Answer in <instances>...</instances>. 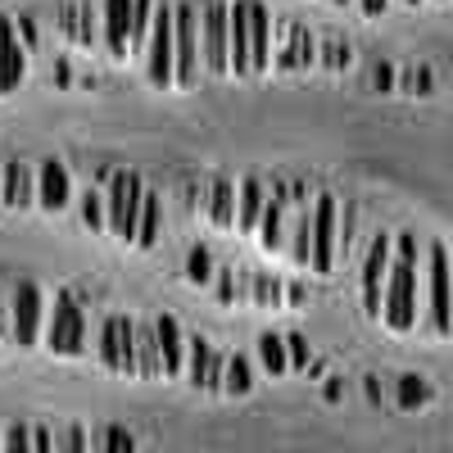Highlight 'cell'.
I'll return each mask as SVG.
<instances>
[{
    "label": "cell",
    "instance_id": "obj_37",
    "mask_svg": "<svg viewBox=\"0 0 453 453\" xmlns=\"http://www.w3.org/2000/svg\"><path fill=\"white\" fill-rule=\"evenodd\" d=\"M286 354H290V367H309V340L299 335V331H286Z\"/></svg>",
    "mask_w": 453,
    "mask_h": 453
},
{
    "label": "cell",
    "instance_id": "obj_33",
    "mask_svg": "<svg viewBox=\"0 0 453 453\" xmlns=\"http://www.w3.org/2000/svg\"><path fill=\"white\" fill-rule=\"evenodd\" d=\"M55 449L59 453H91V435L82 426H59L55 431Z\"/></svg>",
    "mask_w": 453,
    "mask_h": 453
},
{
    "label": "cell",
    "instance_id": "obj_28",
    "mask_svg": "<svg viewBox=\"0 0 453 453\" xmlns=\"http://www.w3.org/2000/svg\"><path fill=\"white\" fill-rule=\"evenodd\" d=\"M91 453H136V440L123 426H96L91 431Z\"/></svg>",
    "mask_w": 453,
    "mask_h": 453
},
{
    "label": "cell",
    "instance_id": "obj_21",
    "mask_svg": "<svg viewBox=\"0 0 453 453\" xmlns=\"http://www.w3.org/2000/svg\"><path fill=\"white\" fill-rule=\"evenodd\" d=\"M263 209H268V186L258 177H245L236 186V232H258Z\"/></svg>",
    "mask_w": 453,
    "mask_h": 453
},
{
    "label": "cell",
    "instance_id": "obj_7",
    "mask_svg": "<svg viewBox=\"0 0 453 453\" xmlns=\"http://www.w3.org/2000/svg\"><path fill=\"white\" fill-rule=\"evenodd\" d=\"M177 19V87H200L204 46H200V5H173Z\"/></svg>",
    "mask_w": 453,
    "mask_h": 453
},
{
    "label": "cell",
    "instance_id": "obj_16",
    "mask_svg": "<svg viewBox=\"0 0 453 453\" xmlns=\"http://www.w3.org/2000/svg\"><path fill=\"white\" fill-rule=\"evenodd\" d=\"M250 68L254 78L273 68V14L263 0H250Z\"/></svg>",
    "mask_w": 453,
    "mask_h": 453
},
{
    "label": "cell",
    "instance_id": "obj_36",
    "mask_svg": "<svg viewBox=\"0 0 453 453\" xmlns=\"http://www.w3.org/2000/svg\"><path fill=\"white\" fill-rule=\"evenodd\" d=\"M426 399H431V390L418 381V376H403V381H399V403L403 408H422Z\"/></svg>",
    "mask_w": 453,
    "mask_h": 453
},
{
    "label": "cell",
    "instance_id": "obj_19",
    "mask_svg": "<svg viewBox=\"0 0 453 453\" xmlns=\"http://www.w3.org/2000/svg\"><path fill=\"white\" fill-rule=\"evenodd\" d=\"M200 213H204L213 226H236V181L213 177L209 191L200 196Z\"/></svg>",
    "mask_w": 453,
    "mask_h": 453
},
{
    "label": "cell",
    "instance_id": "obj_14",
    "mask_svg": "<svg viewBox=\"0 0 453 453\" xmlns=\"http://www.w3.org/2000/svg\"><path fill=\"white\" fill-rule=\"evenodd\" d=\"M23 73H27V59H23V46H19V27H14V19L0 14V96L19 91Z\"/></svg>",
    "mask_w": 453,
    "mask_h": 453
},
{
    "label": "cell",
    "instance_id": "obj_27",
    "mask_svg": "<svg viewBox=\"0 0 453 453\" xmlns=\"http://www.w3.org/2000/svg\"><path fill=\"white\" fill-rule=\"evenodd\" d=\"M250 390H254L250 358L245 354H232V358H226V372H222V395H250Z\"/></svg>",
    "mask_w": 453,
    "mask_h": 453
},
{
    "label": "cell",
    "instance_id": "obj_12",
    "mask_svg": "<svg viewBox=\"0 0 453 453\" xmlns=\"http://www.w3.org/2000/svg\"><path fill=\"white\" fill-rule=\"evenodd\" d=\"M222 372H226V354H218L204 335L186 340V381H191L196 390L218 395L222 390Z\"/></svg>",
    "mask_w": 453,
    "mask_h": 453
},
{
    "label": "cell",
    "instance_id": "obj_40",
    "mask_svg": "<svg viewBox=\"0 0 453 453\" xmlns=\"http://www.w3.org/2000/svg\"><path fill=\"white\" fill-rule=\"evenodd\" d=\"M218 299H222V304H232V299H236V281H232V273H222V277H218Z\"/></svg>",
    "mask_w": 453,
    "mask_h": 453
},
{
    "label": "cell",
    "instance_id": "obj_26",
    "mask_svg": "<svg viewBox=\"0 0 453 453\" xmlns=\"http://www.w3.org/2000/svg\"><path fill=\"white\" fill-rule=\"evenodd\" d=\"M258 358H263V367H268L273 376H286V372H290L286 335H273V331H263V335H258Z\"/></svg>",
    "mask_w": 453,
    "mask_h": 453
},
{
    "label": "cell",
    "instance_id": "obj_39",
    "mask_svg": "<svg viewBox=\"0 0 453 453\" xmlns=\"http://www.w3.org/2000/svg\"><path fill=\"white\" fill-rule=\"evenodd\" d=\"M0 335H14V299L0 290Z\"/></svg>",
    "mask_w": 453,
    "mask_h": 453
},
{
    "label": "cell",
    "instance_id": "obj_38",
    "mask_svg": "<svg viewBox=\"0 0 453 453\" xmlns=\"http://www.w3.org/2000/svg\"><path fill=\"white\" fill-rule=\"evenodd\" d=\"M32 453H59V449H55V431L32 426Z\"/></svg>",
    "mask_w": 453,
    "mask_h": 453
},
{
    "label": "cell",
    "instance_id": "obj_18",
    "mask_svg": "<svg viewBox=\"0 0 453 453\" xmlns=\"http://www.w3.org/2000/svg\"><path fill=\"white\" fill-rule=\"evenodd\" d=\"M73 200V181H68V168L64 164H42V173H36V204H42L46 213H59L64 204Z\"/></svg>",
    "mask_w": 453,
    "mask_h": 453
},
{
    "label": "cell",
    "instance_id": "obj_41",
    "mask_svg": "<svg viewBox=\"0 0 453 453\" xmlns=\"http://www.w3.org/2000/svg\"><path fill=\"white\" fill-rule=\"evenodd\" d=\"M358 5H363V14L376 19V14H386V10H390V0H358Z\"/></svg>",
    "mask_w": 453,
    "mask_h": 453
},
{
    "label": "cell",
    "instance_id": "obj_3",
    "mask_svg": "<svg viewBox=\"0 0 453 453\" xmlns=\"http://www.w3.org/2000/svg\"><path fill=\"white\" fill-rule=\"evenodd\" d=\"M145 73L155 87H177V19H173V5L155 10V27H150V42H145Z\"/></svg>",
    "mask_w": 453,
    "mask_h": 453
},
{
    "label": "cell",
    "instance_id": "obj_20",
    "mask_svg": "<svg viewBox=\"0 0 453 453\" xmlns=\"http://www.w3.org/2000/svg\"><path fill=\"white\" fill-rule=\"evenodd\" d=\"M136 376H141V381H159V376H164V354H159V326H155V318H150V322L136 318Z\"/></svg>",
    "mask_w": 453,
    "mask_h": 453
},
{
    "label": "cell",
    "instance_id": "obj_2",
    "mask_svg": "<svg viewBox=\"0 0 453 453\" xmlns=\"http://www.w3.org/2000/svg\"><path fill=\"white\" fill-rule=\"evenodd\" d=\"M422 326L431 335H453V263L444 245L426 250V313Z\"/></svg>",
    "mask_w": 453,
    "mask_h": 453
},
{
    "label": "cell",
    "instance_id": "obj_42",
    "mask_svg": "<svg viewBox=\"0 0 453 453\" xmlns=\"http://www.w3.org/2000/svg\"><path fill=\"white\" fill-rule=\"evenodd\" d=\"M0 186H5V164H0Z\"/></svg>",
    "mask_w": 453,
    "mask_h": 453
},
{
    "label": "cell",
    "instance_id": "obj_35",
    "mask_svg": "<svg viewBox=\"0 0 453 453\" xmlns=\"http://www.w3.org/2000/svg\"><path fill=\"white\" fill-rule=\"evenodd\" d=\"M0 453H32V426L14 422V426L5 431V440H0Z\"/></svg>",
    "mask_w": 453,
    "mask_h": 453
},
{
    "label": "cell",
    "instance_id": "obj_17",
    "mask_svg": "<svg viewBox=\"0 0 453 453\" xmlns=\"http://www.w3.org/2000/svg\"><path fill=\"white\" fill-rule=\"evenodd\" d=\"M286 204H290V186H286V191H273V196H268V209H263V218H258V245L268 250V254L286 250V236H290Z\"/></svg>",
    "mask_w": 453,
    "mask_h": 453
},
{
    "label": "cell",
    "instance_id": "obj_1",
    "mask_svg": "<svg viewBox=\"0 0 453 453\" xmlns=\"http://www.w3.org/2000/svg\"><path fill=\"white\" fill-rule=\"evenodd\" d=\"M381 318H386L390 331H412L422 322V273H418V241L412 236L395 241V263H390Z\"/></svg>",
    "mask_w": 453,
    "mask_h": 453
},
{
    "label": "cell",
    "instance_id": "obj_10",
    "mask_svg": "<svg viewBox=\"0 0 453 453\" xmlns=\"http://www.w3.org/2000/svg\"><path fill=\"white\" fill-rule=\"evenodd\" d=\"M340 254V204L335 196H318L313 200V273H331Z\"/></svg>",
    "mask_w": 453,
    "mask_h": 453
},
{
    "label": "cell",
    "instance_id": "obj_32",
    "mask_svg": "<svg viewBox=\"0 0 453 453\" xmlns=\"http://www.w3.org/2000/svg\"><path fill=\"white\" fill-rule=\"evenodd\" d=\"M250 290H254V304H263V309H277V304H281V295H286V286H281V281L263 277V273L250 281Z\"/></svg>",
    "mask_w": 453,
    "mask_h": 453
},
{
    "label": "cell",
    "instance_id": "obj_9",
    "mask_svg": "<svg viewBox=\"0 0 453 453\" xmlns=\"http://www.w3.org/2000/svg\"><path fill=\"white\" fill-rule=\"evenodd\" d=\"M100 363L109 372L136 376V318H104L100 322Z\"/></svg>",
    "mask_w": 453,
    "mask_h": 453
},
{
    "label": "cell",
    "instance_id": "obj_4",
    "mask_svg": "<svg viewBox=\"0 0 453 453\" xmlns=\"http://www.w3.org/2000/svg\"><path fill=\"white\" fill-rule=\"evenodd\" d=\"M232 5L226 0H209L200 5V46H204V73L222 78L232 73Z\"/></svg>",
    "mask_w": 453,
    "mask_h": 453
},
{
    "label": "cell",
    "instance_id": "obj_29",
    "mask_svg": "<svg viewBox=\"0 0 453 453\" xmlns=\"http://www.w3.org/2000/svg\"><path fill=\"white\" fill-rule=\"evenodd\" d=\"M155 0H136V10H132V50H145L150 42V27H155Z\"/></svg>",
    "mask_w": 453,
    "mask_h": 453
},
{
    "label": "cell",
    "instance_id": "obj_11",
    "mask_svg": "<svg viewBox=\"0 0 453 453\" xmlns=\"http://www.w3.org/2000/svg\"><path fill=\"white\" fill-rule=\"evenodd\" d=\"M14 340L19 345H36L46 335V295L36 281H19L14 286Z\"/></svg>",
    "mask_w": 453,
    "mask_h": 453
},
{
    "label": "cell",
    "instance_id": "obj_31",
    "mask_svg": "<svg viewBox=\"0 0 453 453\" xmlns=\"http://www.w3.org/2000/svg\"><path fill=\"white\" fill-rule=\"evenodd\" d=\"M82 222L91 226V232H109V200L100 191H87L82 196Z\"/></svg>",
    "mask_w": 453,
    "mask_h": 453
},
{
    "label": "cell",
    "instance_id": "obj_8",
    "mask_svg": "<svg viewBox=\"0 0 453 453\" xmlns=\"http://www.w3.org/2000/svg\"><path fill=\"white\" fill-rule=\"evenodd\" d=\"M390 263H395V241H390L386 232H381V236H372L367 258H363V309H367V318H381V309H386Z\"/></svg>",
    "mask_w": 453,
    "mask_h": 453
},
{
    "label": "cell",
    "instance_id": "obj_22",
    "mask_svg": "<svg viewBox=\"0 0 453 453\" xmlns=\"http://www.w3.org/2000/svg\"><path fill=\"white\" fill-rule=\"evenodd\" d=\"M159 326V354H164V376H186V331L177 318H155Z\"/></svg>",
    "mask_w": 453,
    "mask_h": 453
},
{
    "label": "cell",
    "instance_id": "obj_24",
    "mask_svg": "<svg viewBox=\"0 0 453 453\" xmlns=\"http://www.w3.org/2000/svg\"><path fill=\"white\" fill-rule=\"evenodd\" d=\"M232 73L236 78H254L250 68V0H236L232 5Z\"/></svg>",
    "mask_w": 453,
    "mask_h": 453
},
{
    "label": "cell",
    "instance_id": "obj_23",
    "mask_svg": "<svg viewBox=\"0 0 453 453\" xmlns=\"http://www.w3.org/2000/svg\"><path fill=\"white\" fill-rule=\"evenodd\" d=\"M0 204H10V209H27L36 204V173L27 164H5V186H0Z\"/></svg>",
    "mask_w": 453,
    "mask_h": 453
},
{
    "label": "cell",
    "instance_id": "obj_43",
    "mask_svg": "<svg viewBox=\"0 0 453 453\" xmlns=\"http://www.w3.org/2000/svg\"><path fill=\"white\" fill-rule=\"evenodd\" d=\"M408 5H422V0H408Z\"/></svg>",
    "mask_w": 453,
    "mask_h": 453
},
{
    "label": "cell",
    "instance_id": "obj_44",
    "mask_svg": "<svg viewBox=\"0 0 453 453\" xmlns=\"http://www.w3.org/2000/svg\"><path fill=\"white\" fill-rule=\"evenodd\" d=\"M340 5H349V0H340Z\"/></svg>",
    "mask_w": 453,
    "mask_h": 453
},
{
    "label": "cell",
    "instance_id": "obj_5",
    "mask_svg": "<svg viewBox=\"0 0 453 453\" xmlns=\"http://www.w3.org/2000/svg\"><path fill=\"white\" fill-rule=\"evenodd\" d=\"M109 232L119 241H136V222H141V209H145V186L136 173H113L109 177Z\"/></svg>",
    "mask_w": 453,
    "mask_h": 453
},
{
    "label": "cell",
    "instance_id": "obj_25",
    "mask_svg": "<svg viewBox=\"0 0 453 453\" xmlns=\"http://www.w3.org/2000/svg\"><path fill=\"white\" fill-rule=\"evenodd\" d=\"M159 232H164V200H159L155 191H145V209H141V222H136V241H132V245L150 250V245L159 241Z\"/></svg>",
    "mask_w": 453,
    "mask_h": 453
},
{
    "label": "cell",
    "instance_id": "obj_30",
    "mask_svg": "<svg viewBox=\"0 0 453 453\" xmlns=\"http://www.w3.org/2000/svg\"><path fill=\"white\" fill-rule=\"evenodd\" d=\"M318 64L331 68V73H340V68L354 64V50L345 42H335V36H326V42H318Z\"/></svg>",
    "mask_w": 453,
    "mask_h": 453
},
{
    "label": "cell",
    "instance_id": "obj_15",
    "mask_svg": "<svg viewBox=\"0 0 453 453\" xmlns=\"http://www.w3.org/2000/svg\"><path fill=\"white\" fill-rule=\"evenodd\" d=\"M132 10H136V0H104V46L113 59H127L132 50Z\"/></svg>",
    "mask_w": 453,
    "mask_h": 453
},
{
    "label": "cell",
    "instance_id": "obj_13",
    "mask_svg": "<svg viewBox=\"0 0 453 453\" xmlns=\"http://www.w3.org/2000/svg\"><path fill=\"white\" fill-rule=\"evenodd\" d=\"M290 204H295V213H290V236H286V250H290V258L295 263H313V204L304 200V186H290Z\"/></svg>",
    "mask_w": 453,
    "mask_h": 453
},
{
    "label": "cell",
    "instance_id": "obj_34",
    "mask_svg": "<svg viewBox=\"0 0 453 453\" xmlns=\"http://www.w3.org/2000/svg\"><path fill=\"white\" fill-rule=\"evenodd\" d=\"M186 277H191L196 286L213 281V258H209V250H191V258H186Z\"/></svg>",
    "mask_w": 453,
    "mask_h": 453
},
{
    "label": "cell",
    "instance_id": "obj_6",
    "mask_svg": "<svg viewBox=\"0 0 453 453\" xmlns=\"http://www.w3.org/2000/svg\"><path fill=\"white\" fill-rule=\"evenodd\" d=\"M42 340H46L50 354H64V358H73V354L87 349V318H82V304H78L73 295H59V299H55Z\"/></svg>",
    "mask_w": 453,
    "mask_h": 453
}]
</instances>
